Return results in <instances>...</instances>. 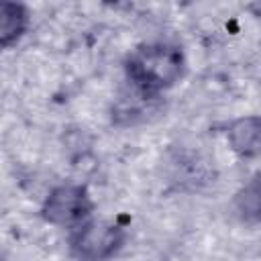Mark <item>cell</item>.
Instances as JSON below:
<instances>
[{
    "label": "cell",
    "instance_id": "cell-1",
    "mask_svg": "<svg viewBox=\"0 0 261 261\" xmlns=\"http://www.w3.org/2000/svg\"><path fill=\"white\" fill-rule=\"evenodd\" d=\"M184 67L186 59L181 49L161 41L137 47L124 63L130 86L143 98H153L163 90H169L184 75Z\"/></svg>",
    "mask_w": 261,
    "mask_h": 261
},
{
    "label": "cell",
    "instance_id": "cell-2",
    "mask_svg": "<svg viewBox=\"0 0 261 261\" xmlns=\"http://www.w3.org/2000/svg\"><path fill=\"white\" fill-rule=\"evenodd\" d=\"M124 241V228L106 218H88L71 228L69 247L77 259L104 261L118 251Z\"/></svg>",
    "mask_w": 261,
    "mask_h": 261
},
{
    "label": "cell",
    "instance_id": "cell-3",
    "mask_svg": "<svg viewBox=\"0 0 261 261\" xmlns=\"http://www.w3.org/2000/svg\"><path fill=\"white\" fill-rule=\"evenodd\" d=\"M94 202L84 186H59L43 202L41 214L49 224L55 226H77L92 218Z\"/></svg>",
    "mask_w": 261,
    "mask_h": 261
},
{
    "label": "cell",
    "instance_id": "cell-4",
    "mask_svg": "<svg viewBox=\"0 0 261 261\" xmlns=\"http://www.w3.org/2000/svg\"><path fill=\"white\" fill-rule=\"evenodd\" d=\"M226 139L230 149L243 159L261 157V116H239L228 124Z\"/></svg>",
    "mask_w": 261,
    "mask_h": 261
},
{
    "label": "cell",
    "instance_id": "cell-5",
    "mask_svg": "<svg viewBox=\"0 0 261 261\" xmlns=\"http://www.w3.org/2000/svg\"><path fill=\"white\" fill-rule=\"evenodd\" d=\"M29 27V12L22 4L4 2L0 6V43L2 47L14 45Z\"/></svg>",
    "mask_w": 261,
    "mask_h": 261
},
{
    "label": "cell",
    "instance_id": "cell-6",
    "mask_svg": "<svg viewBox=\"0 0 261 261\" xmlns=\"http://www.w3.org/2000/svg\"><path fill=\"white\" fill-rule=\"evenodd\" d=\"M232 208L237 216L245 222L261 220V169L234 194Z\"/></svg>",
    "mask_w": 261,
    "mask_h": 261
}]
</instances>
